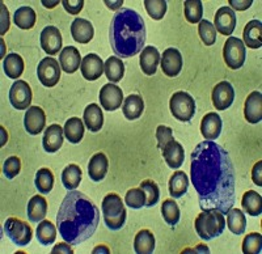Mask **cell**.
Masks as SVG:
<instances>
[{
    "label": "cell",
    "mask_w": 262,
    "mask_h": 254,
    "mask_svg": "<svg viewBox=\"0 0 262 254\" xmlns=\"http://www.w3.org/2000/svg\"><path fill=\"white\" fill-rule=\"evenodd\" d=\"M37 76L43 87H55L60 79V64L51 57L43 58L37 66Z\"/></svg>",
    "instance_id": "cell-9"
},
{
    "label": "cell",
    "mask_w": 262,
    "mask_h": 254,
    "mask_svg": "<svg viewBox=\"0 0 262 254\" xmlns=\"http://www.w3.org/2000/svg\"><path fill=\"white\" fill-rule=\"evenodd\" d=\"M80 71L84 79L95 81L98 78H101L102 72H104V62L97 54H88L81 60Z\"/></svg>",
    "instance_id": "cell-17"
},
{
    "label": "cell",
    "mask_w": 262,
    "mask_h": 254,
    "mask_svg": "<svg viewBox=\"0 0 262 254\" xmlns=\"http://www.w3.org/2000/svg\"><path fill=\"white\" fill-rule=\"evenodd\" d=\"M59 2L57 0H51V2H48V0H42V6L46 7V8H54L55 6H58Z\"/></svg>",
    "instance_id": "cell-58"
},
{
    "label": "cell",
    "mask_w": 262,
    "mask_h": 254,
    "mask_svg": "<svg viewBox=\"0 0 262 254\" xmlns=\"http://www.w3.org/2000/svg\"><path fill=\"white\" fill-rule=\"evenodd\" d=\"M36 236L41 245L48 246L50 244H53L55 241V239H57V228H55V225L51 221L43 219L37 225Z\"/></svg>",
    "instance_id": "cell-38"
},
{
    "label": "cell",
    "mask_w": 262,
    "mask_h": 254,
    "mask_svg": "<svg viewBox=\"0 0 262 254\" xmlns=\"http://www.w3.org/2000/svg\"><path fill=\"white\" fill-rule=\"evenodd\" d=\"M51 253H54V254H57V253L72 254L74 253V250H72V248L70 246V244H67V242H60V244H58V245L54 246L53 250H51Z\"/></svg>",
    "instance_id": "cell-54"
},
{
    "label": "cell",
    "mask_w": 262,
    "mask_h": 254,
    "mask_svg": "<svg viewBox=\"0 0 262 254\" xmlns=\"http://www.w3.org/2000/svg\"><path fill=\"white\" fill-rule=\"evenodd\" d=\"M125 203L130 209L139 210L146 206V194L142 189H131L126 193L125 195Z\"/></svg>",
    "instance_id": "cell-46"
},
{
    "label": "cell",
    "mask_w": 262,
    "mask_h": 254,
    "mask_svg": "<svg viewBox=\"0 0 262 254\" xmlns=\"http://www.w3.org/2000/svg\"><path fill=\"white\" fill-rule=\"evenodd\" d=\"M83 120L85 123V127L90 131H100L102 129V125H104V116H102L101 108L97 104H90L84 109Z\"/></svg>",
    "instance_id": "cell-27"
},
{
    "label": "cell",
    "mask_w": 262,
    "mask_h": 254,
    "mask_svg": "<svg viewBox=\"0 0 262 254\" xmlns=\"http://www.w3.org/2000/svg\"><path fill=\"white\" fill-rule=\"evenodd\" d=\"M227 225L233 235H243L247 229V218L238 209H231L227 213Z\"/></svg>",
    "instance_id": "cell-36"
},
{
    "label": "cell",
    "mask_w": 262,
    "mask_h": 254,
    "mask_svg": "<svg viewBox=\"0 0 262 254\" xmlns=\"http://www.w3.org/2000/svg\"><path fill=\"white\" fill-rule=\"evenodd\" d=\"M140 68L146 75L152 76L156 74L158 66L160 64V53L154 46H146L140 51Z\"/></svg>",
    "instance_id": "cell-22"
},
{
    "label": "cell",
    "mask_w": 262,
    "mask_h": 254,
    "mask_svg": "<svg viewBox=\"0 0 262 254\" xmlns=\"http://www.w3.org/2000/svg\"><path fill=\"white\" fill-rule=\"evenodd\" d=\"M107 168H109V161L105 153H95L88 164V176L95 182H100L106 176Z\"/></svg>",
    "instance_id": "cell-25"
},
{
    "label": "cell",
    "mask_w": 262,
    "mask_h": 254,
    "mask_svg": "<svg viewBox=\"0 0 262 254\" xmlns=\"http://www.w3.org/2000/svg\"><path fill=\"white\" fill-rule=\"evenodd\" d=\"M84 129H85V126H84L83 121H81L80 118H70V120L64 123V127H63L64 137L72 144L80 143L81 139H83L84 136Z\"/></svg>",
    "instance_id": "cell-30"
},
{
    "label": "cell",
    "mask_w": 262,
    "mask_h": 254,
    "mask_svg": "<svg viewBox=\"0 0 262 254\" xmlns=\"http://www.w3.org/2000/svg\"><path fill=\"white\" fill-rule=\"evenodd\" d=\"M21 171V161L17 156H11L3 165V173L8 179H13Z\"/></svg>",
    "instance_id": "cell-48"
},
{
    "label": "cell",
    "mask_w": 262,
    "mask_h": 254,
    "mask_svg": "<svg viewBox=\"0 0 262 254\" xmlns=\"http://www.w3.org/2000/svg\"><path fill=\"white\" fill-rule=\"evenodd\" d=\"M100 104L106 111H114L119 109L123 104V92L118 85L114 84H105L100 89Z\"/></svg>",
    "instance_id": "cell-11"
},
{
    "label": "cell",
    "mask_w": 262,
    "mask_h": 254,
    "mask_svg": "<svg viewBox=\"0 0 262 254\" xmlns=\"http://www.w3.org/2000/svg\"><path fill=\"white\" fill-rule=\"evenodd\" d=\"M160 66L164 75H167L168 78H176L182 70L181 53L174 48L167 49L160 58Z\"/></svg>",
    "instance_id": "cell-14"
},
{
    "label": "cell",
    "mask_w": 262,
    "mask_h": 254,
    "mask_svg": "<svg viewBox=\"0 0 262 254\" xmlns=\"http://www.w3.org/2000/svg\"><path fill=\"white\" fill-rule=\"evenodd\" d=\"M261 169H262V161H257V164L253 167V171H252V178H253V182L256 183L257 186H262Z\"/></svg>",
    "instance_id": "cell-52"
},
{
    "label": "cell",
    "mask_w": 262,
    "mask_h": 254,
    "mask_svg": "<svg viewBox=\"0 0 262 254\" xmlns=\"http://www.w3.org/2000/svg\"><path fill=\"white\" fill-rule=\"evenodd\" d=\"M62 182L67 190H75L81 182V169L79 165L70 164L63 169Z\"/></svg>",
    "instance_id": "cell-39"
},
{
    "label": "cell",
    "mask_w": 262,
    "mask_h": 254,
    "mask_svg": "<svg viewBox=\"0 0 262 254\" xmlns=\"http://www.w3.org/2000/svg\"><path fill=\"white\" fill-rule=\"evenodd\" d=\"M81 55L80 51L75 46H67V48L62 49L59 53V64L60 68L66 72V74H74L79 70L81 66Z\"/></svg>",
    "instance_id": "cell-20"
},
{
    "label": "cell",
    "mask_w": 262,
    "mask_h": 254,
    "mask_svg": "<svg viewBox=\"0 0 262 254\" xmlns=\"http://www.w3.org/2000/svg\"><path fill=\"white\" fill-rule=\"evenodd\" d=\"M144 110V101L142 96L139 95H130L126 97L122 105L123 116L127 118L128 121H134L142 116Z\"/></svg>",
    "instance_id": "cell-29"
},
{
    "label": "cell",
    "mask_w": 262,
    "mask_h": 254,
    "mask_svg": "<svg viewBox=\"0 0 262 254\" xmlns=\"http://www.w3.org/2000/svg\"><path fill=\"white\" fill-rule=\"evenodd\" d=\"M2 7V34H4L9 28V17H8V9L4 6V3L0 4Z\"/></svg>",
    "instance_id": "cell-53"
},
{
    "label": "cell",
    "mask_w": 262,
    "mask_h": 254,
    "mask_svg": "<svg viewBox=\"0 0 262 254\" xmlns=\"http://www.w3.org/2000/svg\"><path fill=\"white\" fill-rule=\"evenodd\" d=\"M262 249V236L258 232L249 234L243 241V253L258 254Z\"/></svg>",
    "instance_id": "cell-47"
},
{
    "label": "cell",
    "mask_w": 262,
    "mask_h": 254,
    "mask_svg": "<svg viewBox=\"0 0 262 254\" xmlns=\"http://www.w3.org/2000/svg\"><path fill=\"white\" fill-rule=\"evenodd\" d=\"M101 211L105 225L111 230H118L125 225L127 211H126L122 199L118 194L111 193V194L105 195L102 199Z\"/></svg>",
    "instance_id": "cell-5"
},
{
    "label": "cell",
    "mask_w": 262,
    "mask_h": 254,
    "mask_svg": "<svg viewBox=\"0 0 262 254\" xmlns=\"http://www.w3.org/2000/svg\"><path fill=\"white\" fill-rule=\"evenodd\" d=\"M196 235L205 241L216 239L224 232L226 219L217 210H202V213L196 216L194 221Z\"/></svg>",
    "instance_id": "cell-4"
},
{
    "label": "cell",
    "mask_w": 262,
    "mask_h": 254,
    "mask_svg": "<svg viewBox=\"0 0 262 254\" xmlns=\"http://www.w3.org/2000/svg\"><path fill=\"white\" fill-rule=\"evenodd\" d=\"M33 93L29 84L24 80H16L9 89V102L17 110H25L30 108Z\"/></svg>",
    "instance_id": "cell-10"
},
{
    "label": "cell",
    "mask_w": 262,
    "mask_h": 254,
    "mask_svg": "<svg viewBox=\"0 0 262 254\" xmlns=\"http://www.w3.org/2000/svg\"><path fill=\"white\" fill-rule=\"evenodd\" d=\"M63 8L71 15H78L84 7L83 0H75V2H69V0H62Z\"/></svg>",
    "instance_id": "cell-50"
},
{
    "label": "cell",
    "mask_w": 262,
    "mask_h": 254,
    "mask_svg": "<svg viewBox=\"0 0 262 254\" xmlns=\"http://www.w3.org/2000/svg\"><path fill=\"white\" fill-rule=\"evenodd\" d=\"M46 214H48V200L42 195L32 197V199L28 202L27 207V215L29 221H33L37 224L46 218Z\"/></svg>",
    "instance_id": "cell-26"
},
{
    "label": "cell",
    "mask_w": 262,
    "mask_h": 254,
    "mask_svg": "<svg viewBox=\"0 0 262 254\" xmlns=\"http://www.w3.org/2000/svg\"><path fill=\"white\" fill-rule=\"evenodd\" d=\"M189 189V178L185 172L177 171L169 179V194L172 198H181Z\"/></svg>",
    "instance_id": "cell-33"
},
{
    "label": "cell",
    "mask_w": 262,
    "mask_h": 254,
    "mask_svg": "<svg viewBox=\"0 0 262 254\" xmlns=\"http://www.w3.org/2000/svg\"><path fill=\"white\" fill-rule=\"evenodd\" d=\"M134 250L139 254H149L155 250V236L151 230L142 229L134 239Z\"/></svg>",
    "instance_id": "cell-31"
},
{
    "label": "cell",
    "mask_w": 262,
    "mask_h": 254,
    "mask_svg": "<svg viewBox=\"0 0 262 254\" xmlns=\"http://www.w3.org/2000/svg\"><path fill=\"white\" fill-rule=\"evenodd\" d=\"M144 8L149 17L154 20H161L167 13V2L164 0H144Z\"/></svg>",
    "instance_id": "cell-45"
},
{
    "label": "cell",
    "mask_w": 262,
    "mask_h": 254,
    "mask_svg": "<svg viewBox=\"0 0 262 254\" xmlns=\"http://www.w3.org/2000/svg\"><path fill=\"white\" fill-rule=\"evenodd\" d=\"M92 253H111V250H109V248H107V246L98 245L93 249Z\"/></svg>",
    "instance_id": "cell-57"
},
{
    "label": "cell",
    "mask_w": 262,
    "mask_h": 254,
    "mask_svg": "<svg viewBox=\"0 0 262 254\" xmlns=\"http://www.w3.org/2000/svg\"><path fill=\"white\" fill-rule=\"evenodd\" d=\"M104 72L107 80L112 83H118L125 75V64L122 59L118 57L107 58L106 62L104 63Z\"/></svg>",
    "instance_id": "cell-34"
},
{
    "label": "cell",
    "mask_w": 262,
    "mask_h": 254,
    "mask_svg": "<svg viewBox=\"0 0 262 254\" xmlns=\"http://www.w3.org/2000/svg\"><path fill=\"white\" fill-rule=\"evenodd\" d=\"M71 36L79 43H90L95 36L92 22L85 18H75L71 24Z\"/></svg>",
    "instance_id": "cell-24"
},
{
    "label": "cell",
    "mask_w": 262,
    "mask_h": 254,
    "mask_svg": "<svg viewBox=\"0 0 262 254\" xmlns=\"http://www.w3.org/2000/svg\"><path fill=\"white\" fill-rule=\"evenodd\" d=\"M3 70L11 79H17L24 72V59L16 53L8 54L3 60Z\"/></svg>",
    "instance_id": "cell-35"
},
{
    "label": "cell",
    "mask_w": 262,
    "mask_h": 254,
    "mask_svg": "<svg viewBox=\"0 0 262 254\" xmlns=\"http://www.w3.org/2000/svg\"><path fill=\"white\" fill-rule=\"evenodd\" d=\"M244 45L250 49H259L262 46V24L259 20L249 21L244 28Z\"/></svg>",
    "instance_id": "cell-28"
},
{
    "label": "cell",
    "mask_w": 262,
    "mask_h": 254,
    "mask_svg": "<svg viewBox=\"0 0 262 254\" xmlns=\"http://www.w3.org/2000/svg\"><path fill=\"white\" fill-rule=\"evenodd\" d=\"M34 185L41 194H49L54 188V174L48 168H41L36 173Z\"/></svg>",
    "instance_id": "cell-40"
},
{
    "label": "cell",
    "mask_w": 262,
    "mask_h": 254,
    "mask_svg": "<svg viewBox=\"0 0 262 254\" xmlns=\"http://www.w3.org/2000/svg\"><path fill=\"white\" fill-rule=\"evenodd\" d=\"M163 157L167 163V165L172 169H179L184 164L185 160V151L181 143L172 139L163 147Z\"/></svg>",
    "instance_id": "cell-19"
},
{
    "label": "cell",
    "mask_w": 262,
    "mask_h": 254,
    "mask_svg": "<svg viewBox=\"0 0 262 254\" xmlns=\"http://www.w3.org/2000/svg\"><path fill=\"white\" fill-rule=\"evenodd\" d=\"M244 117L252 125H256L262 121V95L261 92H252L245 100Z\"/></svg>",
    "instance_id": "cell-18"
},
{
    "label": "cell",
    "mask_w": 262,
    "mask_h": 254,
    "mask_svg": "<svg viewBox=\"0 0 262 254\" xmlns=\"http://www.w3.org/2000/svg\"><path fill=\"white\" fill-rule=\"evenodd\" d=\"M222 118L216 113H207L201 122V132L206 141H215L222 132Z\"/></svg>",
    "instance_id": "cell-23"
},
{
    "label": "cell",
    "mask_w": 262,
    "mask_h": 254,
    "mask_svg": "<svg viewBox=\"0 0 262 254\" xmlns=\"http://www.w3.org/2000/svg\"><path fill=\"white\" fill-rule=\"evenodd\" d=\"M185 18L190 24H200L203 15V6L201 0H188L184 3Z\"/></svg>",
    "instance_id": "cell-42"
},
{
    "label": "cell",
    "mask_w": 262,
    "mask_h": 254,
    "mask_svg": "<svg viewBox=\"0 0 262 254\" xmlns=\"http://www.w3.org/2000/svg\"><path fill=\"white\" fill-rule=\"evenodd\" d=\"M236 22H237V17H236L235 11L229 7H222L215 13L214 27L223 36H231L233 33Z\"/></svg>",
    "instance_id": "cell-15"
},
{
    "label": "cell",
    "mask_w": 262,
    "mask_h": 254,
    "mask_svg": "<svg viewBox=\"0 0 262 254\" xmlns=\"http://www.w3.org/2000/svg\"><path fill=\"white\" fill-rule=\"evenodd\" d=\"M4 232L13 244L18 246H25L32 241L33 229L27 221L17 218H8L4 223Z\"/></svg>",
    "instance_id": "cell-8"
},
{
    "label": "cell",
    "mask_w": 262,
    "mask_h": 254,
    "mask_svg": "<svg viewBox=\"0 0 262 254\" xmlns=\"http://www.w3.org/2000/svg\"><path fill=\"white\" fill-rule=\"evenodd\" d=\"M100 221V210L90 198L71 190L63 198L57 214L60 237L70 245H79L95 235Z\"/></svg>",
    "instance_id": "cell-2"
},
{
    "label": "cell",
    "mask_w": 262,
    "mask_h": 254,
    "mask_svg": "<svg viewBox=\"0 0 262 254\" xmlns=\"http://www.w3.org/2000/svg\"><path fill=\"white\" fill-rule=\"evenodd\" d=\"M242 206L250 216H258L262 213V198L254 190H248L244 193L242 199Z\"/></svg>",
    "instance_id": "cell-37"
},
{
    "label": "cell",
    "mask_w": 262,
    "mask_h": 254,
    "mask_svg": "<svg viewBox=\"0 0 262 254\" xmlns=\"http://www.w3.org/2000/svg\"><path fill=\"white\" fill-rule=\"evenodd\" d=\"M161 215H163L164 221L170 227H176L181 218L179 206L173 199L164 200L163 206H161Z\"/></svg>",
    "instance_id": "cell-41"
},
{
    "label": "cell",
    "mask_w": 262,
    "mask_h": 254,
    "mask_svg": "<svg viewBox=\"0 0 262 254\" xmlns=\"http://www.w3.org/2000/svg\"><path fill=\"white\" fill-rule=\"evenodd\" d=\"M146 38V24L137 11L121 8L114 13L109 28V41L117 57L122 59L139 54Z\"/></svg>",
    "instance_id": "cell-3"
},
{
    "label": "cell",
    "mask_w": 262,
    "mask_h": 254,
    "mask_svg": "<svg viewBox=\"0 0 262 254\" xmlns=\"http://www.w3.org/2000/svg\"><path fill=\"white\" fill-rule=\"evenodd\" d=\"M42 50L49 55H55L62 51V33L57 27L49 25L41 32L39 37Z\"/></svg>",
    "instance_id": "cell-12"
},
{
    "label": "cell",
    "mask_w": 262,
    "mask_h": 254,
    "mask_svg": "<svg viewBox=\"0 0 262 254\" xmlns=\"http://www.w3.org/2000/svg\"><path fill=\"white\" fill-rule=\"evenodd\" d=\"M46 125V116L39 106H30L24 116V127L28 134L38 135L43 131Z\"/></svg>",
    "instance_id": "cell-16"
},
{
    "label": "cell",
    "mask_w": 262,
    "mask_h": 254,
    "mask_svg": "<svg viewBox=\"0 0 262 254\" xmlns=\"http://www.w3.org/2000/svg\"><path fill=\"white\" fill-rule=\"evenodd\" d=\"M223 58L228 68H242L247 59V49H245L244 42L236 37H229L224 43Z\"/></svg>",
    "instance_id": "cell-7"
},
{
    "label": "cell",
    "mask_w": 262,
    "mask_h": 254,
    "mask_svg": "<svg viewBox=\"0 0 262 254\" xmlns=\"http://www.w3.org/2000/svg\"><path fill=\"white\" fill-rule=\"evenodd\" d=\"M140 189L146 194V207L156 206L160 199V190L156 182H154L152 179H146L140 183Z\"/></svg>",
    "instance_id": "cell-43"
},
{
    "label": "cell",
    "mask_w": 262,
    "mask_h": 254,
    "mask_svg": "<svg viewBox=\"0 0 262 254\" xmlns=\"http://www.w3.org/2000/svg\"><path fill=\"white\" fill-rule=\"evenodd\" d=\"M253 4V0H229V8L236 11H245Z\"/></svg>",
    "instance_id": "cell-51"
},
{
    "label": "cell",
    "mask_w": 262,
    "mask_h": 254,
    "mask_svg": "<svg viewBox=\"0 0 262 254\" xmlns=\"http://www.w3.org/2000/svg\"><path fill=\"white\" fill-rule=\"evenodd\" d=\"M156 139H158V147L160 150H163V147L165 146L168 142L174 139V137H173L172 129L164 125L158 126V129H156Z\"/></svg>",
    "instance_id": "cell-49"
},
{
    "label": "cell",
    "mask_w": 262,
    "mask_h": 254,
    "mask_svg": "<svg viewBox=\"0 0 262 254\" xmlns=\"http://www.w3.org/2000/svg\"><path fill=\"white\" fill-rule=\"evenodd\" d=\"M212 104L217 110H226L235 100V89L229 81H221L212 89Z\"/></svg>",
    "instance_id": "cell-13"
},
{
    "label": "cell",
    "mask_w": 262,
    "mask_h": 254,
    "mask_svg": "<svg viewBox=\"0 0 262 254\" xmlns=\"http://www.w3.org/2000/svg\"><path fill=\"white\" fill-rule=\"evenodd\" d=\"M198 33L206 46H212L216 42V29L209 20H201L198 24Z\"/></svg>",
    "instance_id": "cell-44"
},
{
    "label": "cell",
    "mask_w": 262,
    "mask_h": 254,
    "mask_svg": "<svg viewBox=\"0 0 262 254\" xmlns=\"http://www.w3.org/2000/svg\"><path fill=\"white\" fill-rule=\"evenodd\" d=\"M105 4H106L111 9H113V11H119L121 7H122L123 2L122 0H117V2H109V0H105Z\"/></svg>",
    "instance_id": "cell-55"
},
{
    "label": "cell",
    "mask_w": 262,
    "mask_h": 254,
    "mask_svg": "<svg viewBox=\"0 0 262 254\" xmlns=\"http://www.w3.org/2000/svg\"><path fill=\"white\" fill-rule=\"evenodd\" d=\"M188 251H194V253H210V249L206 245H198L194 249H186L185 253H188Z\"/></svg>",
    "instance_id": "cell-56"
},
{
    "label": "cell",
    "mask_w": 262,
    "mask_h": 254,
    "mask_svg": "<svg viewBox=\"0 0 262 254\" xmlns=\"http://www.w3.org/2000/svg\"><path fill=\"white\" fill-rule=\"evenodd\" d=\"M170 113L177 121L189 122L195 114V101L188 92L180 90L173 93L169 100Z\"/></svg>",
    "instance_id": "cell-6"
},
{
    "label": "cell",
    "mask_w": 262,
    "mask_h": 254,
    "mask_svg": "<svg viewBox=\"0 0 262 254\" xmlns=\"http://www.w3.org/2000/svg\"><path fill=\"white\" fill-rule=\"evenodd\" d=\"M64 141V131L59 125H51L45 130V134L42 137V146L43 150L49 153L57 152L63 146Z\"/></svg>",
    "instance_id": "cell-21"
},
{
    "label": "cell",
    "mask_w": 262,
    "mask_h": 254,
    "mask_svg": "<svg viewBox=\"0 0 262 254\" xmlns=\"http://www.w3.org/2000/svg\"><path fill=\"white\" fill-rule=\"evenodd\" d=\"M191 183L201 210L227 214L236 202V178L228 151L212 141L196 144L191 152Z\"/></svg>",
    "instance_id": "cell-1"
},
{
    "label": "cell",
    "mask_w": 262,
    "mask_h": 254,
    "mask_svg": "<svg viewBox=\"0 0 262 254\" xmlns=\"http://www.w3.org/2000/svg\"><path fill=\"white\" fill-rule=\"evenodd\" d=\"M37 15L34 12V9L32 7H20L18 9H16L15 15H13V22L16 24V27H18L20 29H32L34 25H36Z\"/></svg>",
    "instance_id": "cell-32"
}]
</instances>
